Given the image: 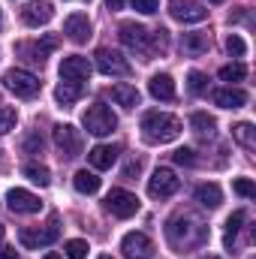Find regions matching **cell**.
<instances>
[{"mask_svg": "<svg viewBox=\"0 0 256 259\" xmlns=\"http://www.w3.org/2000/svg\"><path fill=\"white\" fill-rule=\"evenodd\" d=\"M166 238H169L172 247H178V250L184 253V250L202 247V244L208 241V226H205L199 217H193V214H178V217L169 220Z\"/></svg>", "mask_w": 256, "mask_h": 259, "instance_id": "cell-1", "label": "cell"}, {"mask_svg": "<svg viewBox=\"0 0 256 259\" xmlns=\"http://www.w3.org/2000/svg\"><path fill=\"white\" fill-rule=\"evenodd\" d=\"M181 136V121L166 112H148L142 118V139L148 145H166Z\"/></svg>", "mask_w": 256, "mask_h": 259, "instance_id": "cell-2", "label": "cell"}, {"mask_svg": "<svg viewBox=\"0 0 256 259\" xmlns=\"http://www.w3.org/2000/svg\"><path fill=\"white\" fill-rule=\"evenodd\" d=\"M3 88L6 91H12L15 97H21V100H30V97H36L39 94V88H42V81L33 75V72H27V69H6L3 72Z\"/></svg>", "mask_w": 256, "mask_h": 259, "instance_id": "cell-3", "label": "cell"}, {"mask_svg": "<svg viewBox=\"0 0 256 259\" xmlns=\"http://www.w3.org/2000/svg\"><path fill=\"white\" fill-rule=\"evenodd\" d=\"M115 127H118V115H115L109 106L94 103V106L84 112V130H88L91 136H109Z\"/></svg>", "mask_w": 256, "mask_h": 259, "instance_id": "cell-4", "label": "cell"}, {"mask_svg": "<svg viewBox=\"0 0 256 259\" xmlns=\"http://www.w3.org/2000/svg\"><path fill=\"white\" fill-rule=\"evenodd\" d=\"M178 187H181V181H178V175L169 166H157L154 175H151V181H148L151 199H169V196L178 193Z\"/></svg>", "mask_w": 256, "mask_h": 259, "instance_id": "cell-5", "label": "cell"}, {"mask_svg": "<svg viewBox=\"0 0 256 259\" xmlns=\"http://www.w3.org/2000/svg\"><path fill=\"white\" fill-rule=\"evenodd\" d=\"M121 42L127 46V49H133V52H139V55H154V36H151V30H145L142 24H133V21H127V24H121Z\"/></svg>", "mask_w": 256, "mask_h": 259, "instance_id": "cell-6", "label": "cell"}, {"mask_svg": "<svg viewBox=\"0 0 256 259\" xmlns=\"http://www.w3.org/2000/svg\"><path fill=\"white\" fill-rule=\"evenodd\" d=\"M58 235H61V232H58V223L52 220V223L42 226V229H39V226H36V229L24 226V229L18 232V241H21L27 250H39V247H49L52 241H58Z\"/></svg>", "mask_w": 256, "mask_h": 259, "instance_id": "cell-7", "label": "cell"}, {"mask_svg": "<svg viewBox=\"0 0 256 259\" xmlns=\"http://www.w3.org/2000/svg\"><path fill=\"white\" fill-rule=\"evenodd\" d=\"M106 208H109L115 217L127 220V217H133V214L139 211V196L130 193V190H121V187H115L112 193L106 196Z\"/></svg>", "mask_w": 256, "mask_h": 259, "instance_id": "cell-8", "label": "cell"}, {"mask_svg": "<svg viewBox=\"0 0 256 259\" xmlns=\"http://www.w3.org/2000/svg\"><path fill=\"white\" fill-rule=\"evenodd\" d=\"M52 136H55V145H58L61 157H78V151H81V136H78V130L72 127V124H55Z\"/></svg>", "mask_w": 256, "mask_h": 259, "instance_id": "cell-9", "label": "cell"}, {"mask_svg": "<svg viewBox=\"0 0 256 259\" xmlns=\"http://www.w3.org/2000/svg\"><path fill=\"white\" fill-rule=\"evenodd\" d=\"M97 69L103 72V75H130V61L121 55V52H115V49H100L97 52Z\"/></svg>", "mask_w": 256, "mask_h": 259, "instance_id": "cell-10", "label": "cell"}, {"mask_svg": "<svg viewBox=\"0 0 256 259\" xmlns=\"http://www.w3.org/2000/svg\"><path fill=\"white\" fill-rule=\"evenodd\" d=\"M169 12L181 24H196V21L208 18V9L202 3H193V0H169Z\"/></svg>", "mask_w": 256, "mask_h": 259, "instance_id": "cell-11", "label": "cell"}, {"mask_svg": "<svg viewBox=\"0 0 256 259\" xmlns=\"http://www.w3.org/2000/svg\"><path fill=\"white\" fill-rule=\"evenodd\" d=\"M121 250L127 259H151L154 253V241L145 235V232H127L121 238Z\"/></svg>", "mask_w": 256, "mask_h": 259, "instance_id": "cell-12", "label": "cell"}, {"mask_svg": "<svg viewBox=\"0 0 256 259\" xmlns=\"http://www.w3.org/2000/svg\"><path fill=\"white\" fill-rule=\"evenodd\" d=\"M6 205H9V211H15V214H36V211H42L39 196L30 193V190H21V187H15V190L6 193Z\"/></svg>", "mask_w": 256, "mask_h": 259, "instance_id": "cell-13", "label": "cell"}, {"mask_svg": "<svg viewBox=\"0 0 256 259\" xmlns=\"http://www.w3.org/2000/svg\"><path fill=\"white\" fill-rule=\"evenodd\" d=\"M91 61L81 58V55H69L61 61V78L64 81H88L91 78Z\"/></svg>", "mask_w": 256, "mask_h": 259, "instance_id": "cell-14", "label": "cell"}, {"mask_svg": "<svg viewBox=\"0 0 256 259\" xmlns=\"http://www.w3.org/2000/svg\"><path fill=\"white\" fill-rule=\"evenodd\" d=\"M52 18H55V6H52L49 0H33V3H27V6L21 9V21H24L27 27L49 24Z\"/></svg>", "mask_w": 256, "mask_h": 259, "instance_id": "cell-15", "label": "cell"}, {"mask_svg": "<svg viewBox=\"0 0 256 259\" xmlns=\"http://www.w3.org/2000/svg\"><path fill=\"white\" fill-rule=\"evenodd\" d=\"M64 33L72 42H88V36H91V18H88V12H72V15H66Z\"/></svg>", "mask_w": 256, "mask_h": 259, "instance_id": "cell-16", "label": "cell"}, {"mask_svg": "<svg viewBox=\"0 0 256 259\" xmlns=\"http://www.w3.org/2000/svg\"><path fill=\"white\" fill-rule=\"evenodd\" d=\"M148 91H151L154 100H163V103L175 100V81H172L169 72H157V75L148 81Z\"/></svg>", "mask_w": 256, "mask_h": 259, "instance_id": "cell-17", "label": "cell"}, {"mask_svg": "<svg viewBox=\"0 0 256 259\" xmlns=\"http://www.w3.org/2000/svg\"><path fill=\"white\" fill-rule=\"evenodd\" d=\"M211 100H214V106H220V109H241V106L247 103V94H244L241 88H220V91L211 94Z\"/></svg>", "mask_w": 256, "mask_h": 259, "instance_id": "cell-18", "label": "cell"}, {"mask_svg": "<svg viewBox=\"0 0 256 259\" xmlns=\"http://www.w3.org/2000/svg\"><path fill=\"white\" fill-rule=\"evenodd\" d=\"M115 160H118V148H115V145H94V148L88 151V163H91L94 169H112Z\"/></svg>", "mask_w": 256, "mask_h": 259, "instance_id": "cell-19", "label": "cell"}, {"mask_svg": "<svg viewBox=\"0 0 256 259\" xmlns=\"http://www.w3.org/2000/svg\"><path fill=\"white\" fill-rule=\"evenodd\" d=\"M55 46H58V36H46L42 42H24V46H18V52L30 55V61L42 64V61H46V55H49V52H52Z\"/></svg>", "mask_w": 256, "mask_h": 259, "instance_id": "cell-20", "label": "cell"}, {"mask_svg": "<svg viewBox=\"0 0 256 259\" xmlns=\"http://www.w3.org/2000/svg\"><path fill=\"white\" fill-rule=\"evenodd\" d=\"M193 196H196V202H199L202 208H217V205L223 202V193H220L217 184H199Z\"/></svg>", "mask_w": 256, "mask_h": 259, "instance_id": "cell-21", "label": "cell"}, {"mask_svg": "<svg viewBox=\"0 0 256 259\" xmlns=\"http://www.w3.org/2000/svg\"><path fill=\"white\" fill-rule=\"evenodd\" d=\"M72 187L78 190V193L91 196L100 190V178H97V172H88V169H78L75 172V178H72Z\"/></svg>", "mask_w": 256, "mask_h": 259, "instance_id": "cell-22", "label": "cell"}, {"mask_svg": "<svg viewBox=\"0 0 256 259\" xmlns=\"http://www.w3.org/2000/svg\"><path fill=\"white\" fill-rule=\"evenodd\" d=\"M81 81H61L58 88H55V100L61 103V106H72L78 97H81Z\"/></svg>", "mask_w": 256, "mask_h": 259, "instance_id": "cell-23", "label": "cell"}, {"mask_svg": "<svg viewBox=\"0 0 256 259\" xmlns=\"http://www.w3.org/2000/svg\"><path fill=\"white\" fill-rule=\"evenodd\" d=\"M112 100L124 109H136L139 106V91L133 84H112Z\"/></svg>", "mask_w": 256, "mask_h": 259, "instance_id": "cell-24", "label": "cell"}, {"mask_svg": "<svg viewBox=\"0 0 256 259\" xmlns=\"http://www.w3.org/2000/svg\"><path fill=\"white\" fill-rule=\"evenodd\" d=\"M208 46H211L208 33H184L181 36V49L187 55H202V52H208Z\"/></svg>", "mask_w": 256, "mask_h": 259, "instance_id": "cell-25", "label": "cell"}, {"mask_svg": "<svg viewBox=\"0 0 256 259\" xmlns=\"http://www.w3.org/2000/svg\"><path fill=\"white\" fill-rule=\"evenodd\" d=\"M190 127L196 136H214V127H217V121L208 115V112H193L190 115Z\"/></svg>", "mask_w": 256, "mask_h": 259, "instance_id": "cell-26", "label": "cell"}, {"mask_svg": "<svg viewBox=\"0 0 256 259\" xmlns=\"http://www.w3.org/2000/svg\"><path fill=\"white\" fill-rule=\"evenodd\" d=\"M21 172H24V178H27V181L39 184V187H49V184H52V172H49L46 166H39V163H27Z\"/></svg>", "mask_w": 256, "mask_h": 259, "instance_id": "cell-27", "label": "cell"}, {"mask_svg": "<svg viewBox=\"0 0 256 259\" xmlns=\"http://www.w3.org/2000/svg\"><path fill=\"white\" fill-rule=\"evenodd\" d=\"M232 136H235V142L241 145V148H253L256 145V133L250 124H235L232 127Z\"/></svg>", "mask_w": 256, "mask_h": 259, "instance_id": "cell-28", "label": "cell"}, {"mask_svg": "<svg viewBox=\"0 0 256 259\" xmlns=\"http://www.w3.org/2000/svg\"><path fill=\"white\" fill-rule=\"evenodd\" d=\"M241 223H244V211H235V214H232V217L226 220V235H223L226 247H232V244H235V235H238Z\"/></svg>", "mask_w": 256, "mask_h": 259, "instance_id": "cell-29", "label": "cell"}, {"mask_svg": "<svg viewBox=\"0 0 256 259\" xmlns=\"http://www.w3.org/2000/svg\"><path fill=\"white\" fill-rule=\"evenodd\" d=\"M244 75H247V66L244 64H226L223 69H220V78L229 81V84H232V81H241Z\"/></svg>", "mask_w": 256, "mask_h": 259, "instance_id": "cell-30", "label": "cell"}, {"mask_svg": "<svg viewBox=\"0 0 256 259\" xmlns=\"http://www.w3.org/2000/svg\"><path fill=\"white\" fill-rule=\"evenodd\" d=\"M15 121H18V112L12 106H0V136H6L9 130L15 127Z\"/></svg>", "mask_w": 256, "mask_h": 259, "instance_id": "cell-31", "label": "cell"}, {"mask_svg": "<svg viewBox=\"0 0 256 259\" xmlns=\"http://www.w3.org/2000/svg\"><path fill=\"white\" fill-rule=\"evenodd\" d=\"M88 241H81V238H72V241H66V256L69 259H84L88 256Z\"/></svg>", "mask_w": 256, "mask_h": 259, "instance_id": "cell-32", "label": "cell"}, {"mask_svg": "<svg viewBox=\"0 0 256 259\" xmlns=\"http://www.w3.org/2000/svg\"><path fill=\"white\" fill-rule=\"evenodd\" d=\"M226 52L235 55V58H241V55L247 52V46H244V39H241L238 33H229V36H226Z\"/></svg>", "mask_w": 256, "mask_h": 259, "instance_id": "cell-33", "label": "cell"}, {"mask_svg": "<svg viewBox=\"0 0 256 259\" xmlns=\"http://www.w3.org/2000/svg\"><path fill=\"white\" fill-rule=\"evenodd\" d=\"M187 81H190V94H202V91L208 88V78H205V75H202L199 69H190Z\"/></svg>", "mask_w": 256, "mask_h": 259, "instance_id": "cell-34", "label": "cell"}, {"mask_svg": "<svg viewBox=\"0 0 256 259\" xmlns=\"http://www.w3.org/2000/svg\"><path fill=\"white\" fill-rule=\"evenodd\" d=\"M232 187H235V193L244 196V199H253V196H256V187H253V181H250V178H235V184H232Z\"/></svg>", "mask_w": 256, "mask_h": 259, "instance_id": "cell-35", "label": "cell"}, {"mask_svg": "<svg viewBox=\"0 0 256 259\" xmlns=\"http://www.w3.org/2000/svg\"><path fill=\"white\" fill-rule=\"evenodd\" d=\"M130 3H133V9L142 12V15H154V12L160 9V0H130Z\"/></svg>", "mask_w": 256, "mask_h": 259, "instance_id": "cell-36", "label": "cell"}, {"mask_svg": "<svg viewBox=\"0 0 256 259\" xmlns=\"http://www.w3.org/2000/svg\"><path fill=\"white\" fill-rule=\"evenodd\" d=\"M172 160H175L178 166H193V163H196V157H193L190 148H178V151L172 154Z\"/></svg>", "mask_w": 256, "mask_h": 259, "instance_id": "cell-37", "label": "cell"}, {"mask_svg": "<svg viewBox=\"0 0 256 259\" xmlns=\"http://www.w3.org/2000/svg\"><path fill=\"white\" fill-rule=\"evenodd\" d=\"M139 169H142V160H130L127 166H124V178H133V175H139Z\"/></svg>", "mask_w": 256, "mask_h": 259, "instance_id": "cell-38", "label": "cell"}, {"mask_svg": "<svg viewBox=\"0 0 256 259\" xmlns=\"http://www.w3.org/2000/svg\"><path fill=\"white\" fill-rule=\"evenodd\" d=\"M33 148H42V139H36V136H30V139L24 142V151H33Z\"/></svg>", "mask_w": 256, "mask_h": 259, "instance_id": "cell-39", "label": "cell"}, {"mask_svg": "<svg viewBox=\"0 0 256 259\" xmlns=\"http://www.w3.org/2000/svg\"><path fill=\"white\" fill-rule=\"evenodd\" d=\"M0 259H21L15 253V247H0Z\"/></svg>", "mask_w": 256, "mask_h": 259, "instance_id": "cell-40", "label": "cell"}, {"mask_svg": "<svg viewBox=\"0 0 256 259\" xmlns=\"http://www.w3.org/2000/svg\"><path fill=\"white\" fill-rule=\"evenodd\" d=\"M106 6H109V9H121V6H124V0H106Z\"/></svg>", "mask_w": 256, "mask_h": 259, "instance_id": "cell-41", "label": "cell"}, {"mask_svg": "<svg viewBox=\"0 0 256 259\" xmlns=\"http://www.w3.org/2000/svg\"><path fill=\"white\" fill-rule=\"evenodd\" d=\"M42 259H61V256H58V253H46Z\"/></svg>", "mask_w": 256, "mask_h": 259, "instance_id": "cell-42", "label": "cell"}, {"mask_svg": "<svg viewBox=\"0 0 256 259\" xmlns=\"http://www.w3.org/2000/svg\"><path fill=\"white\" fill-rule=\"evenodd\" d=\"M199 259H220V256H199Z\"/></svg>", "mask_w": 256, "mask_h": 259, "instance_id": "cell-43", "label": "cell"}, {"mask_svg": "<svg viewBox=\"0 0 256 259\" xmlns=\"http://www.w3.org/2000/svg\"><path fill=\"white\" fill-rule=\"evenodd\" d=\"M0 241H3V226H0Z\"/></svg>", "mask_w": 256, "mask_h": 259, "instance_id": "cell-44", "label": "cell"}, {"mask_svg": "<svg viewBox=\"0 0 256 259\" xmlns=\"http://www.w3.org/2000/svg\"><path fill=\"white\" fill-rule=\"evenodd\" d=\"M211 3H223V0H211Z\"/></svg>", "mask_w": 256, "mask_h": 259, "instance_id": "cell-45", "label": "cell"}, {"mask_svg": "<svg viewBox=\"0 0 256 259\" xmlns=\"http://www.w3.org/2000/svg\"><path fill=\"white\" fill-rule=\"evenodd\" d=\"M100 259H112V256H100Z\"/></svg>", "mask_w": 256, "mask_h": 259, "instance_id": "cell-46", "label": "cell"}]
</instances>
